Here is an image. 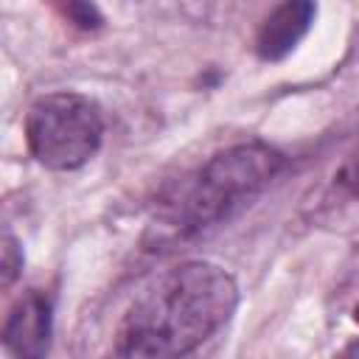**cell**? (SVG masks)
<instances>
[{
    "label": "cell",
    "mask_w": 359,
    "mask_h": 359,
    "mask_svg": "<svg viewBox=\"0 0 359 359\" xmlns=\"http://www.w3.org/2000/svg\"><path fill=\"white\" fill-rule=\"evenodd\" d=\"M241 300L230 269L194 258L157 275L115 328L121 359H182L236 314Z\"/></svg>",
    "instance_id": "obj_1"
},
{
    "label": "cell",
    "mask_w": 359,
    "mask_h": 359,
    "mask_svg": "<svg viewBox=\"0 0 359 359\" xmlns=\"http://www.w3.org/2000/svg\"><path fill=\"white\" fill-rule=\"evenodd\" d=\"M283 165L286 157L264 140L233 143L210 154L157 199L151 219L157 241H185L227 222L252 205L278 180Z\"/></svg>",
    "instance_id": "obj_2"
},
{
    "label": "cell",
    "mask_w": 359,
    "mask_h": 359,
    "mask_svg": "<svg viewBox=\"0 0 359 359\" xmlns=\"http://www.w3.org/2000/svg\"><path fill=\"white\" fill-rule=\"evenodd\" d=\"M104 129V115L93 98L56 90L31 104L25 115V146L42 168L76 171L98 154Z\"/></svg>",
    "instance_id": "obj_3"
},
{
    "label": "cell",
    "mask_w": 359,
    "mask_h": 359,
    "mask_svg": "<svg viewBox=\"0 0 359 359\" xmlns=\"http://www.w3.org/2000/svg\"><path fill=\"white\" fill-rule=\"evenodd\" d=\"M53 337V303L42 289H25L3 320V345L11 359H45Z\"/></svg>",
    "instance_id": "obj_4"
},
{
    "label": "cell",
    "mask_w": 359,
    "mask_h": 359,
    "mask_svg": "<svg viewBox=\"0 0 359 359\" xmlns=\"http://www.w3.org/2000/svg\"><path fill=\"white\" fill-rule=\"evenodd\" d=\"M317 17V6L309 0H286L280 6H275L258 34H255V53L261 62H280L286 59L311 31Z\"/></svg>",
    "instance_id": "obj_5"
},
{
    "label": "cell",
    "mask_w": 359,
    "mask_h": 359,
    "mask_svg": "<svg viewBox=\"0 0 359 359\" xmlns=\"http://www.w3.org/2000/svg\"><path fill=\"white\" fill-rule=\"evenodd\" d=\"M22 244L20 238L11 233V227H3V238H0V283L3 289H11V283L20 278L22 272Z\"/></svg>",
    "instance_id": "obj_6"
},
{
    "label": "cell",
    "mask_w": 359,
    "mask_h": 359,
    "mask_svg": "<svg viewBox=\"0 0 359 359\" xmlns=\"http://www.w3.org/2000/svg\"><path fill=\"white\" fill-rule=\"evenodd\" d=\"M65 17L81 31H95V28L104 25V17L93 3H67L65 6Z\"/></svg>",
    "instance_id": "obj_7"
},
{
    "label": "cell",
    "mask_w": 359,
    "mask_h": 359,
    "mask_svg": "<svg viewBox=\"0 0 359 359\" xmlns=\"http://www.w3.org/2000/svg\"><path fill=\"white\" fill-rule=\"evenodd\" d=\"M339 182L359 199V146L351 151V157L342 163V168H339Z\"/></svg>",
    "instance_id": "obj_8"
},
{
    "label": "cell",
    "mask_w": 359,
    "mask_h": 359,
    "mask_svg": "<svg viewBox=\"0 0 359 359\" xmlns=\"http://www.w3.org/2000/svg\"><path fill=\"white\" fill-rule=\"evenodd\" d=\"M334 359H359V337L351 339V342H345V345L334 353Z\"/></svg>",
    "instance_id": "obj_9"
},
{
    "label": "cell",
    "mask_w": 359,
    "mask_h": 359,
    "mask_svg": "<svg viewBox=\"0 0 359 359\" xmlns=\"http://www.w3.org/2000/svg\"><path fill=\"white\" fill-rule=\"evenodd\" d=\"M353 323L359 325V300H356V306H353Z\"/></svg>",
    "instance_id": "obj_10"
},
{
    "label": "cell",
    "mask_w": 359,
    "mask_h": 359,
    "mask_svg": "<svg viewBox=\"0 0 359 359\" xmlns=\"http://www.w3.org/2000/svg\"><path fill=\"white\" fill-rule=\"evenodd\" d=\"M112 359H121V356H118V353H115V356H112Z\"/></svg>",
    "instance_id": "obj_11"
}]
</instances>
